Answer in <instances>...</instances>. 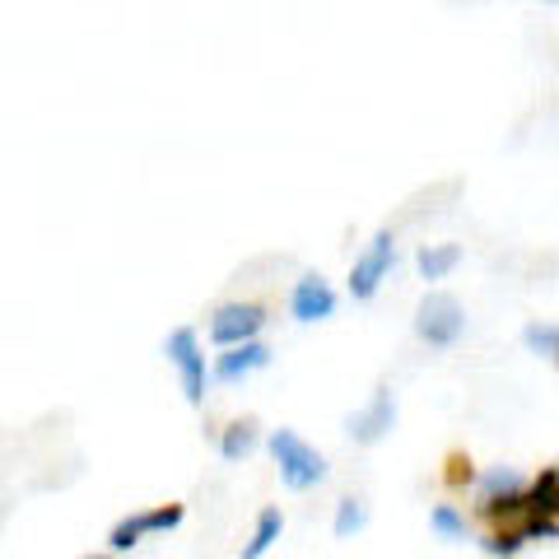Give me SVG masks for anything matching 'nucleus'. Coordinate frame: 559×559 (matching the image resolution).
Returning a JSON list of instances; mask_svg holds the SVG:
<instances>
[{"label": "nucleus", "mask_w": 559, "mask_h": 559, "mask_svg": "<svg viewBox=\"0 0 559 559\" xmlns=\"http://www.w3.org/2000/svg\"><path fill=\"white\" fill-rule=\"evenodd\" d=\"M522 345H527V355L536 359H559V326L555 322H532L522 331Z\"/></svg>", "instance_id": "nucleus-16"}, {"label": "nucleus", "mask_w": 559, "mask_h": 559, "mask_svg": "<svg viewBox=\"0 0 559 559\" xmlns=\"http://www.w3.org/2000/svg\"><path fill=\"white\" fill-rule=\"evenodd\" d=\"M443 485H448V489L476 485V462H471L466 452H448V462H443Z\"/></svg>", "instance_id": "nucleus-19"}, {"label": "nucleus", "mask_w": 559, "mask_h": 559, "mask_svg": "<svg viewBox=\"0 0 559 559\" xmlns=\"http://www.w3.org/2000/svg\"><path fill=\"white\" fill-rule=\"evenodd\" d=\"M476 480H480V495L476 499H503V495H518V489H527L513 466H495V471H485V476H476Z\"/></svg>", "instance_id": "nucleus-17"}, {"label": "nucleus", "mask_w": 559, "mask_h": 559, "mask_svg": "<svg viewBox=\"0 0 559 559\" xmlns=\"http://www.w3.org/2000/svg\"><path fill=\"white\" fill-rule=\"evenodd\" d=\"M415 336L429 349H452L466 336V308L443 289H429L415 308Z\"/></svg>", "instance_id": "nucleus-2"}, {"label": "nucleus", "mask_w": 559, "mask_h": 559, "mask_svg": "<svg viewBox=\"0 0 559 559\" xmlns=\"http://www.w3.org/2000/svg\"><path fill=\"white\" fill-rule=\"evenodd\" d=\"M345 429H349V439H355L359 448H373V443L388 439V433L396 429V392L388 388V382H378L369 406H359L355 415H349Z\"/></svg>", "instance_id": "nucleus-6"}, {"label": "nucleus", "mask_w": 559, "mask_h": 559, "mask_svg": "<svg viewBox=\"0 0 559 559\" xmlns=\"http://www.w3.org/2000/svg\"><path fill=\"white\" fill-rule=\"evenodd\" d=\"M182 518H187L182 503H154V509H140V513H131V518H121L117 527L108 532V555H127V550H135L145 536H164V532H173V527H182Z\"/></svg>", "instance_id": "nucleus-5"}, {"label": "nucleus", "mask_w": 559, "mask_h": 559, "mask_svg": "<svg viewBox=\"0 0 559 559\" xmlns=\"http://www.w3.org/2000/svg\"><path fill=\"white\" fill-rule=\"evenodd\" d=\"M164 355H168L173 369H178V382H182L187 406H205L210 369H205V349H201L197 326H173V331H168V341H164Z\"/></svg>", "instance_id": "nucleus-4"}, {"label": "nucleus", "mask_w": 559, "mask_h": 559, "mask_svg": "<svg viewBox=\"0 0 559 559\" xmlns=\"http://www.w3.org/2000/svg\"><path fill=\"white\" fill-rule=\"evenodd\" d=\"M261 443V429H257V419H234L229 429L219 433V457L224 462H242V457H252Z\"/></svg>", "instance_id": "nucleus-13"}, {"label": "nucleus", "mask_w": 559, "mask_h": 559, "mask_svg": "<svg viewBox=\"0 0 559 559\" xmlns=\"http://www.w3.org/2000/svg\"><path fill=\"white\" fill-rule=\"evenodd\" d=\"M392 266H396V234L378 229L369 242H364V252L355 257V266H349V299H355V304H373L378 289L388 285Z\"/></svg>", "instance_id": "nucleus-3"}, {"label": "nucleus", "mask_w": 559, "mask_h": 559, "mask_svg": "<svg viewBox=\"0 0 559 559\" xmlns=\"http://www.w3.org/2000/svg\"><path fill=\"white\" fill-rule=\"evenodd\" d=\"M336 289H331V280L322 271H304L299 280H294V294H289V318L294 322H326L336 318Z\"/></svg>", "instance_id": "nucleus-8"}, {"label": "nucleus", "mask_w": 559, "mask_h": 559, "mask_svg": "<svg viewBox=\"0 0 559 559\" xmlns=\"http://www.w3.org/2000/svg\"><path fill=\"white\" fill-rule=\"evenodd\" d=\"M266 448H271V457L280 466V480H285V489H294V495H308V489H318L331 476L326 457L308 439H299L294 429H275L266 439Z\"/></svg>", "instance_id": "nucleus-1"}, {"label": "nucleus", "mask_w": 559, "mask_h": 559, "mask_svg": "<svg viewBox=\"0 0 559 559\" xmlns=\"http://www.w3.org/2000/svg\"><path fill=\"white\" fill-rule=\"evenodd\" d=\"M457 266H462V248H457V242H425V248L415 252V271H419V280H429V285L448 280Z\"/></svg>", "instance_id": "nucleus-10"}, {"label": "nucleus", "mask_w": 559, "mask_h": 559, "mask_svg": "<svg viewBox=\"0 0 559 559\" xmlns=\"http://www.w3.org/2000/svg\"><path fill=\"white\" fill-rule=\"evenodd\" d=\"M285 536V513L275 509H261L257 513V522H252V536H248V546H242V555L238 559H266L271 550H275V540Z\"/></svg>", "instance_id": "nucleus-12"}, {"label": "nucleus", "mask_w": 559, "mask_h": 559, "mask_svg": "<svg viewBox=\"0 0 559 559\" xmlns=\"http://www.w3.org/2000/svg\"><path fill=\"white\" fill-rule=\"evenodd\" d=\"M266 331V308L261 304H219L210 312V341L219 349L242 345V341H257Z\"/></svg>", "instance_id": "nucleus-7"}, {"label": "nucleus", "mask_w": 559, "mask_h": 559, "mask_svg": "<svg viewBox=\"0 0 559 559\" xmlns=\"http://www.w3.org/2000/svg\"><path fill=\"white\" fill-rule=\"evenodd\" d=\"M429 527L439 540H448V546H457V540H466V513L457 509V503H433V513H429Z\"/></svg>", "instance_id": "nucleus-14"}, {"label": "nucleus", "mask_w": 559, "mask_h": 559, "mask_svg": "<svg viewBox=\"0 0 559 559\" xmlns=\"http://www.w3.org/2000/svg\"><path fill=\"white\" fill-rule=\"evenodd\" d=\"M480 546H485V555H495V559H513L527 540H522L518 527H489V536L480 540Z\"/></svg>", "instance_id": "nucleus-18"}, {"label": "nucleus", "mask_w": 559, "mask_h": 559, "mask_svg": "<svg viewBox=\"0 0 559 559\" xmlns=\"http://www.w3.org/2000/svg\"><path fill=\"white\" fill-rule=\"evenodd\" d=\"M522 540H555L559 536V522L555 518H532V513H522Z\"/></svg>", "instance_id": "nucleus-20"}, {"label": "nucleus", "mask_w": 559, "mask_h": 559, "mask_svg": "<svg viewBox=\"0 0 559 559\" xmlns=\"http://www.w3.org/2000/svg\"><path fill=\"white\" fill-rule=\"evenodd\" d=\"M84 559H117V555H84Z\"/></svg>", "instance_id": "nucleus-21"}, {"label": "nucleus", "mask_w": 559, "mask_h": 559, "mask_svg": "<svg viewBox=\"0 0 559 559\" xmlns=\"http://www.w3.org/2000/svg\"><path fill=\"white\" fill-rule=\"evenodd\" d=\"M540 5H550V10H555V5H559V0H540Z\"/></svg>", "instance_id": "nucleus-22"}, {"label": "nucleus", "mask_w": 559, "mask_h": 559, "mask_svg": "<svg viewBox=\"0 0 559 559\" xmlns=\"http://www.w3.org/2000/svg\"><path fill=\"white\" fill-rule=\"evenodd\" d=\"M271 364V345L266 341H242V345H229L224 355H215V369H210V378L215 382H224V388H234V382H242V378H252V373H261Z\"/></svg>", "instance_id": "nucleus-9"}, {"label": "nucleus", "mask_w": 559, "mask_h": 559, "mask_svg": "<svg viewBox=\"0 0 559 559\" xmlns=\"http://www.w3.org/2000/svg\"><path fill=\"white\" fill-rule=\"evenodd\" d=\"M522 513H532V518H555L559 513V471L555 466H540L536 480L522 489Z\"/></svg>", "instance_id": "nucleus-11"}, {"label": "nucleus", "mask_w": 559, "mask_h": 559, "mask_svg": "<svg viewBox=\"0 0 559 559\" xmlns=\"http://www.w3.org/2000/svg\"><path fill=\"white\" fill-rule=\"evenodd\" d=\"M364 527H369V509H364V499L345 495V499L336 503V522H331V532H336L341 540H349V536L364 532Z\"/></svg>", "instance_id": "nucleus-15"}]
</instances>
